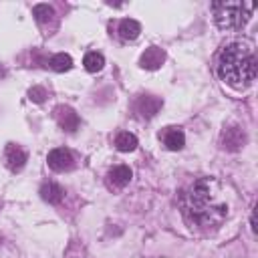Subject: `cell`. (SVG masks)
Listing matches in <instances>:
<instances>
[{
	"instance_id": "cell-1",
	"label": "cell",
	"mask_w": 258,
	"mask_h": 258,
	"mask_svg": "<svg viewBox=\"0 0 258 258\" xmlns=\"http://www.w3.org/2000/svg\"><path fill=\"white\" fill-rule=\"evenodd\" d=\"M183 214L194 226H218L228 216V204L220 183L214 177L198 179L183 198Z\"/></svg>"
},
{
	"instance_id": "cell-2",
	"label": "cell",
	"mask_w": 258,
	"mask_h": 258,
	"mask_svg": "<svg viewBox=\"0 0 258 258\" xmlns=\"http://www.w3.org/2000/svg\"><path fill=\"white\" fill-rule=\"evenodd\" d=\"M218 75L234 89H244L256 79V56L248 42H230L218 56Z\"/></svg>"
},
{
	"instance_id": "cell-3",
	"label": "cell",
	"mask_w": 258,
	"mask_h": 258,
	"mask_svg": "<svg viewBox=\"0 0 258 258\" xmlns=\"http://www.w3.org/2000/svg\"><path fill=\"white\" fill-rule=\"evenodd\" d=\"M214 18L220 28H242L254 10L250 2H212Z\"/></svg>"
},
{
	"instance_id": "cell-4",
	"label": "cell",
	"mask_w": 258,
	"mask_h": 258,
	"mask_svg": "<svg viewBox=\"0 0 258 258\" xmlns=\"http://www.w3.org/2000/svg\"><path fill=\"white\" fill-rule=\"evenodd\" d=\"M46 161H48V167H50L52 171H69V169L75 167V155H73L69 149H64V147L52 149V151L48 153Z\"/></svg>"
},
{
	"instance_id": "cell-5",
	"label": "cell",
	"mask_w": 258,
	"mask_h": 258,
	"mask_svg": "<svg viewBox=\"0 0 258 258\" xmlns=\"http://www.w3.org/2000/svg\"><path fill=\"white\" fill-rule=\"evenodd\" d=\"M54 119H56L58 127L64 129V131H69V133L77 131L79 125H81V119H79V115L75 113V109H71V107H67V105H58V107L54 109Z\"/></svg>"
},
{
	"instance_id": "cell-6",
	"label": "cell",
	"mask_w": 258,
	"mask_h": 258,
	"mask_svg": "<svg viewBox=\"0 0 258 258\" xmlns=\"http://www.w3.org/2000/svg\"><path fill=\"white\" fill-rule=\"evenodd\" d=\"M244 143H246V133L242 131V127L232 125L222 131V147L226 151H238L244 147Z\"/></svg>"
},
{
	"instance_id": "cell-7",
	"label": "cell",
	"mask_w": 258,
	"mask_h": 258,
	"mask_svg": "<svg viewBox=\"0 0 258 258\" xmlns=\"http://www.w3.org/2000/svg\"><path fill=\"white\" fill-rule=\"evenodd\" d=\"M26 151L16 143H8L4 149V163L10 171H20L26 165Z\"/></svg>"
},
{
	"instance_id": "cell-8",
	"label": "cell",
	"mask_w": 258,
	"mask_h": 258,
	"mask_svg": "<svg viewBox=\"0 0 258 258\" xmlns=\"http://www.w3.org/2000/svg\"><path fill=\"white\" fill-rule=\"evenodd\" d=\"M161 99L159 97H153V95H141L135 103V109L137 113L143 117V119H151L159 109H161Z\"/></svg>"
},
{
	"instance_id": "cell-9",
	"label": "cell",
	"mask_w": 258,
	"mask_h": 258,
	"mask_svg": "<svg viewBox=\"0 0 258 258\" xmlns=\"http://www.w3.org/2000/svg\"><path fill=\"white\" fill-rule=\"evenodd\" d=\"M159 137H161L163 145H165L169 151H179V149L183 147V143H185V135H183V131H181L179 127H165V129L159 133Z\"/></svg>"
},
{
	"instance_id": "cell-10",
	"label": "cell",
	"mask_w": 258,
	"mask_h": 258,
	"mask_svg": "<svg viewBox=\"0 0 258 258\" xmlns=\"http://www.w3.org/2000/svg\"><path fill=\"white\" fill-rule=\"evenodd\" d=\"M131 181V169L127 165H117L107 173V185L111 189H123Z\"/></svg>"
},
{
	"instance_id": "cell-11",
	"label": "cell",
	"mask_w": 258,
	"mask_h": 258,
	"mask_svg": "<svg viewBox=\"0 0 258 258\" xmlns=\"http://www.w3.org/2000/svg\"><path fill=\"white\" fill-rule=\"evenodd\" d=\"M163 60H165V52H163L159 46H149V48H145V52L141 54L139 64H141L143 69H147V71H155V69H159V67L163 64Z\"/></svg>"
},
{
	"instance_id": "cell-12",
	"label": "cell",
	"mask_w": 258,
	"mask_h": 258,
	"mask_svg": "<svg viewBox=\"0 0 258 258\" xmlns=\"http://www.w3.org/2000/svg\"><path fill=\"white\" fill-rule=\"evenodd\" d=\"M40 198L48 204H60L64 198V189L54 181H46L40 185Z\"/></svg>"
},
{
	"instance_id": "cell-13",
	"label": "cell",
	"mask_w": 258,
	"mask_h": 258,
	"mask_svg": "<svg viewBox=\"0 0 258 258\" xmlns=\"http://www.w3.org/2000/svg\"><path fill=\"white\" fill-rule=\"evenodd\" d=\"M117 32H119L121 40H135L139 36V32H141V24L137 20H133V18H125V20L119 22Z\"/></svg>"
},
{
	"instance_id": "cell-14",
	"label": "cell",
	"mask_w": 258,
	"mask_h": 258,
	"mask_svg": "<svg viewBox=\"0 0 258 258\" xmlns=\"http://www.w3.org/2000/svg\"><path fill=\"white\" fill-rule=\"evenodd\" d=\"M115 147L119 149V151H133L135 147H137V137L133 135V133H129V131H121V133H117V137H115Z\"/></svg>"
},
{
	"instance_id": "cell-15",
	"label": "cell",
	"mask_w": 258,
	"mask_h": 258,
	"mask_svg": "<svg viewBox=\"0 0 258 258\" xmlns=\"http://www.w3.org/2000/svg\"><path fill=\"white\" fill-rule=\"evenodd\" d=\"M48 67L52 71H56V73H64V71H69L73 67V58L69 54H64V52H58L48 60Z\"/></svg>"
},
{
	"instance_id": "cell-16",
	"label": "cell",
	"mask_w": 258,
	"mask_h": 258,
	"mask_svg": "<svg viewBox=\"0 0 258 258\" xmlns=\"http://www.w3.org/2000/svg\"><path fill=\"white\" fill-rule=\"evenodd\" d=\"M83 64H85V69H87L89 73H97V71L103 69L105 58H103L101 52H87L85 58H83Z\"/></svg>"
},
{
	"instance_id": "cell-17",
	"label": "cell",
	"mask_w": 258,
	"mask_h": 258,
	"mask_svg": "<svg viewBox=\"0 0 258 258\" xmlns=\"http://www.w3.org/2000/svg\"><path fill=\"white\" fill-rule=\"evenodd\" d=\"M32 14H34V18H36L38 24H46V22L54 16V10H52L48 4H36V6L32 8Z\"/></svg>"
},
{
	"instance_id": "cell-18",
	"label": "cell",
	"mask_w": 258,
	"mask_h": 258,
	"mask_svg": "<svg viewBox=\"0 0 258 258\" xmlns=\"http://www.w3.org/2000/svg\"><path fill=\"white\" fill-rule=\"evenodd\" d=\"M28 97H30V101H34V103H42L44 97H46V91L36 85V87H32V89L28 91Z\"/></svg>"
},
{
	"instance_id": "cell-19",
	"label": "cell",
	"mask_w": 258,
	"mask_h": 258,
	"mask_svg": "<svg viewBox=\"0 0 258 258\" xmlns=\"http://www.w3.org/2000/svg\"><path fill=\"white\" fill-rule=\"evenodd\" d=\"M250 224H252V232H256V212H252V218H250Z\"/></svg>"
}]
</instances>
